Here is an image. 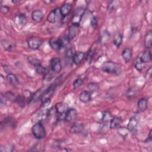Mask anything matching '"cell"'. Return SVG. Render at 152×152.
Masks as SVG:
<instances>
[{"label":"cell","instance_id":"obj_1","mask_svg":"<svg viewBox=\"0 0 152 152\" xmlns=\"http://www.w3.org/2000/svg\"><path fill=\"white\" fill-rule=\"evenodd\" d=\"M102 70L107 73L119 75L121 72V68L117 64L112 61H106L102 66Z\"/></svg>","mask_w":152,"mask_h":152},{"label":"cell","instance_id":"obj_2","mask_svg":"<svg viewBox=\"0 0 152 152\" xmlns=\"http://www.w3.org/2000/svg\"><path fill=\"white\" fill-rule=\"evenodd\" d=\"M32 134L34 137L38 140L43 139L46 136V131L41 121H38L36 122L31 128Z\"/></svg>","mask_w":152,"mask_h":152},{"label":"cell","instance_id":"obj_3","mask_svg":"<svg viewBox=\"0 0 152 152\" xmlns=\"http://www.w3.org/2000/svg\"><path fill=\"white\" fill-rule=\"evenodd\" d=\"M14 23L18 29H21L27 23V18L24 14H16L14 18Z\"/></svg>","mask_w":152,"mask_h":152},{"label":"cell","instance_id":"obj_4","mask_svg":"<svg viewBox=\"0 0 152 152\" xmlns=\"http://www.w3.org/2000/svg\"><path fill=\"white\" fill-rule=\"evenodd\" d=\"M42 42V40L39 37L33 36L28 39L27 45L30 49L33 50H36L40 47Z\"/></svg>","mask_w":152,"mask_h":152},{"label":"cell","instance_id":"obj_5","mask_svg":"<svg viewBox=\"0 0 152 152\" xmlns=\"http://www.w3.org/2000/svg\"><path fill=\"white\" fill-rule=\"evenodd\" d=\"M77 118V112L74 108L69 109L64 115V120L68 123L74 124Z\"/></svg>","mask_w":152,"mask_h":152},{"label":"cell","instance_id":"obj_6","mask_svg":"<svg viewBox=\"0 0 152 152\" xmlns=\"http://www.w3.org/2000/svg\"><path fill=\"white\" fill-rule=\"evenodd\" d=\"M61 16L62 15L61 14L59 8H55L49 13L47 17V21L50 23H55L59 20Z\"/></svg>","mask_w":152,"mask_h":152},{"label":"cell","instance_id":"obj_7","mask_svg":"<svg viewBox=\"0 0 152 152\" xmlns=\"http://www.w3.org/2000/svg\"><path fill=\"white\" fill-rule=\"evenodd\" d=\"M50 66L52 71L55 72H59L62 69L61 60L58 57H55L51 59Z\"/></svg>","mask_w":152,"mask_h":152},{"label":"cell","instance_id":"obj_8","mask_svg":"<svg viewBox=\"0 0 152 152\" xmlns=\"http://www.w3.org/2000/svg\"><path fill=\"white\" fill-rule=\"evenodd\" d=\"M84 13V10L83 8H77L74 14L72 20V23L74 24L79 25Z\"/></svg>","mask_w":152,"mask_h":152},{"label":"cell","instance_id":"obj_9","mask_svg":"<svg viewBox=\"0 0 152 152\" xmlns=\"http://www.w3.org/2000/svg\"><path fill=\"white\" fill-rule=\"evenodd\" d=\"M138 124V121L137 118L135 116H132L131 118L129 119L128 126H127V129L128 130L131 132H135L137 129V126Z\"/></svg>","mask_w":152,"mask_h":152},{"label":"cell","instance_id":"obj_10","mask_svg":"<svg viewBox=\"0 0 152 152\" xmlns=\"http://www.w3.org/2000/svg\"><path fill=\"white\" fill-rule=\"evenodd\" d=\"M55 109L58 115H65L69 109L68 106L64 102H58L55 104Z\"/></svg>","mask_w":152,"mask_h":152},{"label":"cell","instance_id":"obj_11","mask_svg":"<svg viewBox=\"0 0 152 152\" xmlns=\"http://www.w3.org/2000/svg\"><path fill=\"white\" fill-rule=\"evenodd\" d=\"M79 31V25L72 24L68 29V37L70 40H72L78 34Z\"/></svg>","mask_w":152,"mask_h":152},{"label":"cell","instance_id":"obj_12","mask_svg":"<svg viewBox=\"0 0 152 152\" xmlns=\"http://www.w3.org/2000/svg\"><path fill=\"white\" fill-rule=\"evenodd\" d=\"M49 44L51 47V48H52L55 50H59L61 48H62L59 38H56V37L50 38L49 41Z\"/></svg>","mask_w":152,"mask_h":152},{"label":"cell","instance_id":"obj_13","mask_svg":"<svg viewBox=\"0 0 152 152\" xmlns=\"http://www.w3.org/2000/svg\"><path fill=\"white\" fill-rule=\"evenodd\" d=\"M62 17H65L67 16L71 12V5L69 3H64L59 8Z\"/></svg>","mask_w":152,"mask_h":152},{"label":"cell","instance_id":"obj_14","mask_svg":"<svg viewBox=\"0 0 152 152\" xmlns=\"http://www.w3.org/2000/svg\"><path fill=\"white\" fill-rule=\"evenodd\" d=\"M85 57H86L85 53L83 52H78L74 53L72 58V62L76 65H78L81 62H83Z\"/></svg>","mask_w":152,"mask_h":152},{"label":"cell","instance_id":"obj_15","mask_svg":"<svg viewBox=\"0 0 152 152\" xmlns=\"http://www.w3.org/2000/svg\"><path fill=\"white\" fill-rule=\"evenodd\" d=\"M140 60L144 64L150 62L151 61V53L150 49H147V50H145L141 55V57L140 58Z\"/></svg>","mask_w":152,"mask_h":152},{"label":"cell","instance_id":"obj_16","mask_svg":"<svg viewBox=\"0 0 152 152\" xmlns=\"http://www.w3.org/2000/svg\"><path fill=\"white\" fill-rule=\"evenodd\" d=\"M43 17V12L40 10H36L32 12L31 18L35 22L39 23L42 20Z\"/></svg>","mask_w":152,"mask_h":152},{"label":"cell","instance_id":"obj_17","mask_svg":"<svg viewBox=\"0 0 152 152\" xmlns=\"http://www.w3.org/2000/svg\"><path fill=\"white\" fill-rule=\"evenodd\" d=\"M132 56V52L129 48H125L122 52V57L125 62H128Z\"/></svg>","mask_w":152,"mask_h":152},{"label":"cell","instance_id":"obj_18","mask_svg":"<svg viewBox=\"0 0 152 152\" xmlns=\"http://www.w3.org/2000/svg\"><path fill=\"white\" fill-rule=\"evenodd\" d=\"M144 46L147 49H150L151 48L152 45V31L151 30L148 31L145 37H144Z\"/></svg>","mask_w":152,"mask_h":152},{"label":"cell","instance_id":"obj_19","mask_svg":"<svg viewBox=\"0 0 152 152\" xmlns=\"http://www.w3.org/2000/svg\"><path fill=\"white\" fill-rule=\"evenodd\" d=\"M79 99L83 103H88L91 100V93L89 91H83L80 94Z\"/></svg>","mask_w":152,"mask_h":152},{"label":"cell","instance_id":"obj_20","mask_svg":"<svg viewBox=\"0 0 152 152\" xmlns=\"http://www.w3.org/2000/svg\"><path fill=\"white\" fill-rule=\"evenodd\" d=\"M148 105V100L145 98L140 99L137 103V107L139 111L144 112L146 110Z\"/></svg>","mask_w":152,"mask_h":152},{"label":"cell","instance_id":"obj_21","mask_svg":"<svg viewBox=\"0 0 152 152\" xmlns=\"http://www.w3.org/2000/svg\"><path fill=\"white\" fill-rule=\"evenodd\" d=\"M122 122V119L120 117H113L110 120V129L119 128Z\"/></svg>","mask_w":152,"mask_h":152},{"label":"cell","instance_id":"obj_22","mask_svg":"<svg viewBox=\"0 0 152 152\" xmlns=\"http://www.w3.org/2000/svg\"><path fill=\"white\" fill-rule=\"evenodd\" d=\"M7 80L13 86H17L18 84V80L17 76L12 73L8 74L7 75Z\"/></svg>","mask_w":152,"mask_h":152},{"label":"cell","instance_id":"obj_23","mask_svg":"<svg viewBox=\"0 0 152 152\" xmlns=\"http://www.w3.org/2000/svg\"><path fill=\"white\" fill-rule=\"evenodd\" d=\"M84 130V126L82 124H73L71 126L70 131L73 134H78L81 133Z\"/></svg>","mask_w":152,"mask_h":152},{"label":"cell","instance_id":"obj_24","mask_svg":"<svg viewBox=\"0 0 152 152\" xmlns=\"http://www.w3.org/2000/svg\"><path fill=\"white\" fill-rule=\"evenodd\" d=\"M122 40H123L122 34L120 33H117L114 36L113 43L117 48H119L122 43Z\"/></svg>","mask_w":152,"mask_h":152},{"label":"cell","instance_id":"obj_25","mask_svg":"<svg viewBox=\"0 0 152 152\" xmlns=\"http://www.w3.org/2000/svg\"><path fill=\"white\" fill-rule=\"evenodd\" d=\"M2 45L4 48V49L8 51H11L14 48H15L14 44L12 42L9 41V40H4L2 42Z\"/></svg>","mask_w":152,"mask_h":152},{"label":"cell","instance_id":"obj_26","mask_svg":"<svg viewBox=\"0 0 152 152\" xmlns=\"http://www.w3.org/2000/svg\"><path fill=\"white\" fill-rule=\"evenodd\" d=\"M34 69L36 73L40 75H46L47 74V69L45 67L41 65V64H37L34 66Z\"/></svg>","mask_w":152,"mask_h":152},{"label":"cell","instance_id":"obj_27","mask_svg":"<svg viewBox=\"0 0 152 152\" xmlns=\"http://www.w3.org/2000/svg\"><path fill=\"white\" fill-rule=\"evenodd\" d=\"M59 39V41H60L62 48H64L67 46L70 42V39L68 35H64Z\"/></svg>","mask_w":152,"mask_h":152},{"label":"cell","instance_id":"obj_28","mask_svg":"<svg viewBox=\"0 0 152 152\" xmlns=\"http://www.w3.org/2000/svg\"><path fill=\"white\" fill-rule=\"evenodd\" d=\"M102 120L104 122H108V121H110V120L112 118V115L110 114V113L108 111H104L102 112Z\"/></svg>","mask_w":152,"mask_h":152},{"label":"cell","instance_id":"obj_29","mask_svg":"<svg viewBox=\"0 0 152 152\" xmlns=\"http://www.w3.org/2000/svg\"><path fill=\"white\" fill-rule=\"evenodd\" d=\"M51 100L49 97H44L41 100V106L42 107H47L50 104Z\"/></svg>","mask_w":152,"mask_h":152},{"label":"cell","instance_id":"obj_30","mask_svg":"<svg viewBox=\"0 0 152 152\" xmlns=\"http://www.w3.org/2000/svg\"><path fill=\"white\" fill-rule=\"evenodd\" d=\"M88 88L90 93L95 91L99 88L98 84L96 83H90L88 84Z\"/></svg>","mask_w":152,"mask_h":152},{"label":"cell","instance_id":"obj_31","mask_svg":"<svg viewBox=\"0 0 152 152\" xmlns=\"http://www.w3.org/2000/svg\"><path fill=\"white\" fill-rule=\"evenodd\" d=\"M74 51L72 50V49L71 48H69L66 51V53H65V58L67 59V60H71L72 61V58H73V56H74Z\"/></svg>","mask_w":152,"mask_h":152},{"label":"cell","instance_id":"obj_32","mask_svg":"<svg viewBox=\"0 0 152 152\" xmlns=\"http://www.w3.org/2000/svg\"><path fill=\"white\" fill-rule=\"evenodd\" d=\"M83 80L82 78H77L76 79L74 82L73 83V87H74V88L75 89V88H78L79 87H80L83 83Z\"/></svg>","mask_w":152,"mask_h":152},{"label":"cell","instance_id":"obj_33","mask_svg":"<svg viewBox=\"0 0 152 152\" xmlns=\"http://www.w3.org/2000/svg\"><path fill=\"white\" fill-rule=\"evenodd\" d=\"M135 68L137 69V70L141 71L144 68V63L141 62V61L139 59L135 64Z\"/></svg>","mask_w":152,"mask_h":152},{"label":"cell","instance_id":"obj_34","mask_svg":"<svg viewBox=\"0 0 152 152\" xmlns=\"http://www.w3.org/2000/svg\"><path fill=\"white\" fill-rule=\"evenodd\" d=\"M90 24L91 26L93 27V28H96L97 26V18L96 16H93L91 20H90Z\"/></svg>","mask_w":152,"mask_h":152},{"label":"cell","instance_id":"obj_35","mask_svg":"<svg viewBox=\"0 0 152 152\" xmlns=\"http://www.w3.org/2000/svg\"><path fill=\"white\" fill-rule=\"evenodd\" d=\"M28 61H29V62L31 63V64L34 65V66H35V65H37V64H40V61H39L37 59H36V58H33V57H30V58H28Z\"/></svg>","mask_w":152,"mask_h":152},{"label":"cell","instance_id":"obj_36","mask_svg":"<svg viewBox=\"0 0 152 152\" xmlns=\"http://www.w3.org/2000/svg\"><path fill=\"white\" fill-rule=\"evenodd\" d=\"M94 51L93 50H89L87 56H86V60L88 62H90L91 61V59H92V58L93 56V55H94Z\"/></svg>","mask_w":152,"mask_h":152},{"label":"cell","instance_id":"obj_37","mask_svg":"<svg viewBox=\"0 0 152 152\" xmlns=\"http://www.w3.org/2000/svg\"><path fill=\"white\" fill-rule=\"evenodd\" d=\"M1 11L4 14H7L10 11V7L7 5H1Z\"/></svg>","mask_w":152,"mask_h":152},{"label":"cell","instance_id":"obj_38","mask_svg":"<svg viewBox=\"0 0 152 152\" xmlns=\"http://www.w3.org/2000/svg\"><path fill=\"white\" fill-rule=\"evenodd\" d=\"M151 74H152V68L150 66L148 69L147 71L146 74H145V78L146 79H149L151 77Z\"/></svg>","mask_w":152,"mask_h":152},{"label":"cell","instance_id":"obj_39","mask_svg":"<svg viewBox=\"0 0 152 152\" xmlns=\"http://www.w3.org/2000/svg\"><path fill=\"white\" fill-rule=\"evenodd\" d=\"M6 99H7V98H6V97L5 96H3L2 95H1V104L5 103Z\"/></svg>","mask_w":152,"mask_h":152},{"label":"cell","instance_id":"obj_40","mask_svg":"<svg viewBox=\"0 0 152 152\" xmlns=\"http://www.w3.org/2000/svg\"><path fill=\"white\" fill-rule=\"evenodd\" d=\"M3 67H4V69L5 71L7 73H8V74L11 73V72H10V70L9 68H8V67L7 65H4Z\"/></svg>","mask_w":152,"mask_h":152},{"label":"cell","instance_id":"obj_41","mask_svg":"<svg viewBox=\"0 0 152 152\" xmlns=\"http://www.w3.org/2000/svg\"><path fill=\"white\" fill-rule=\"evenodd\" d=\"M147 141H151V130L150 131V132H149V134H148V138L147 139Z\"/></svg>","mask_w":152,"mask_h":152},{"label":"cell","instance_id":"obj_42","mask_svg":"<svg viewBox=\"0 0 152 152\" xmlns=\"http://www.w3.org/2000/svg\"><path fill=\"white\" fill-rule=\"evenodd\" d=\"M12 2L13 4H16L17 2H18V1H12Z\"/></svg>","mask_w":152,"mask_h":152}]
</instances>
